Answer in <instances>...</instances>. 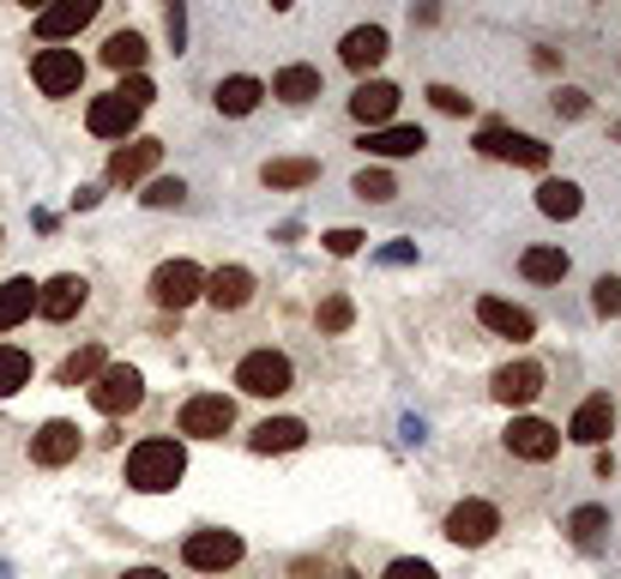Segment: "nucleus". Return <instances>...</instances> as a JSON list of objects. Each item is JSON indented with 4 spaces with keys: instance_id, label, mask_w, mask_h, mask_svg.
I'll return each instance as SVG.
<instances>
[{
    "instance_id": "35",
    "label": "nucleus",
    "mask_w": 621,
    "mask_h": 579,
    "mask_svg": "<svg viewBox=\"0 0 621 579\" xmlns=\"http://www.w3.org/2000/svg\"><path fill=\"white\" fill-rule=\"evenodd\" d=\"M351 320H356L351 296H326V302H320V332H344Z\"/></svg>"
},
{
    "instance_id": "15",
    "label": "nucleus",
    "mask_w": 621,
    "mask_h": 579,
    "mask_svg": "<svg viewBox=\"0 0 621 579\" xmlns=\"http://www.w3.org/2000/svg\"><path fill=\"white\" fill-rule=\"evenodd\" d=\"M85 296H90V285L85 278H73V272H61V278H49V285H36V314L43 320H73L85 308Z\"/></svg>"
},
{
    "instance_id": "1",
    "label": "nucleus",
    "mask_w": 621,
    "mask_h": 579,
    "mask_svg": "<svg viewBox=\"0 0 621 579\" xmlns=\"http://www.w3.org/2000/svg\"><path fill=\"white\" fill-rule=\"evenodd\" d=\"M151 97H158V85H151L146 73H127V79L115 85L109 97H97V103L85 109V127H90L97 139H127V133L139 127V115L151 109Z\"/></svg>"
},
{
    "instance_id": "46",
    "label": "nucleus",
    "mask_w": 621,
    "mask_h": 579,
    "mask_svg": "<svg viewBox=\"0 0 621 579\" xmlns=\"http://www.w3.org/2000/svg\"><path fill=\"white\" fill-rule=\"evenodd\" d=\"M271 7H278V12H290V7H296V0H271Z\"/></svg>"
},
{
    "instance_id": "7",
    "label": "nucleus",
    "mask_w": 621,
    "mask_h": 579,
    "mask_svg": "<svg viewBox=\"0 0 621 579\" xmlns=\"http://www.w3.org/2000/svg\"><path fill=\"white\" fill-rule=\"evenodd\" d=\"M477 151H483V158H507V163H520V170H549V146H543V139L513 133V127H495V121L477 133Z\"/></svg>"
},
{
    "instance_id": "45",
    "label": "nucleus",
    "mask_w": 621,
    "mask_h": 579,
    "mask_svg": "<svg viewBox=\"0 0 621 579\" xmlns=\"http://www.w3.org/2000/svg\"><path fill=\"white\" fill-rule=\"evenodd\" d=\"M19 7H31V12H43V7H49V0H19Z\"/></svg>"
},
{
    "instance_id": "48",
    "label": "nucleus",
    "mask_w": 621,
    "mask_h": 579,
    "mask_svg": "<svg viewBox=\"0 0 621 579\" xmlns=\"http://www.w3.org/2000/svg\"><path fill=\"white\" fill-rule=\"evenodd\" d=\"M339 579H356V573H339Z\"/></svg>"
},
{
    "instance_id": "41",
    "label": "nucleus",
    "mask_w": 621,
    "mask_h": 579,
    "mask_svg": "<svg viewBox=\"0 0 621 579\" xmlns=\"http://www.w3.org/2000/svg\"><path fill=\"white\" fill-rule=\"evenodd\" d=\"M381 579H441V573H435V568H429V561H417V556H398V561H393V568H386V573H381Z\"/></svg>"
},
{
    "instance_id": "21",
    "label": "nucleus",
    "mask_w": 621,
    "mask_h": 579,
    "mask_svg": "<svg viewBox=\"0 0 621 579\" xmlns=\"http://www.w3.org/2000/svg\"><path fill=\"white\" fill-rule=\"evenodd\" d=\"M489 393H495L501 405H532V398L543 393V368L537 363H507V368H495Z\"/></svg>"
},
{
    "instance_id": "23",
    "label": "nucleus",
    "mask_w": 621,
    "mask_h": 579,
    "mask_svg": "<svg viewBox=\"0 0 621 579\" xmlns=\"http://www.w3.org/2000/svg\"><path fill=\"white\" fill-rule=\"evenodd\" d=\"M302 441H308V429H302L296 417H266L260 429L248 435V447H254V453H296Z\"/></svg>"
},
{
    "instance_id": "36",
    "label": "nucleus",
    "mask_w": 621,
    "mask_h": 579,
    "mask_svg": "<svg viewBox=\"0 0 621 579\" xmlns=\"http://www.w3.org/2000/svg\"><path fill=\"white\" fill-rule=\"evenodd\" d=\"M591 308H598L603 320H615V314H621V278H610V272H603L598 285H591Z\"/></svg>"
},
{
    "instance_id": "12",
    "label": "nucleus",
    "mask_w": 621,
    "mask_h": 579,
    "mask_svg": "<svg viewBox=\"0 0 621 579\" xmlns=\"http://www.w3.org/2000/svg\"><path fill=\"white\" fill-rule=\"evenodd\" d=\"M103 0H49L43 12H36V36L43 43H67V36H79L90 19H97Z\"/></svg>"
},
{
    "instance_id": "26",
    "label": "nucleus",
    "mask_w": 621,
    "mask_h": 579,
    "mask_svg": "<svg viewBox=\"0 0 621 579\" xmlns=\"http://www.w3.org/2000/svg\"><path fill=\"white\" fill-rule=\"evenodd\" d=\"M260 97H266V85L248 79V73H236V79L217 85V109H224V115H254V109H260Z\"/></svg>"
},
{
    "instance_id": "30",
    "label": "nucleus",
    "mask_w": 621,
    "mask_h": 579,
    "mask_svg": "<svg viewBox=\"0 0 621 579\" xmlns=\"http://www.w3.org/2000/svg\"><path fill=\"white\" fill-rule=\"evenodd\" d=\"M579 205H586V193H579L574 182H543L537 187V212L543 217H561L567 224V217H579Z\"/></svg>"
},
{
    "instance_id": "34",
    "label": "nucleus",
    "mask_w": 621,
    "mask_h": 579,
    "mask_svg": "<svg viewBox=\"0 0 621 579\" xmlns=\"http://www.w3.org/2000/svg\"><path fill=\"white\" fill-rule=\"evenodd\" d=\"M393 193H398V182H393L386 170H362V175H356V200H368V205H386Z\"/></svg>"
},
{
    "instance_id": "37",
    "label": "nucleus",
    "mask_w": 621,
    "mask_h": 579,
    "mask_svg": "<svg viewBox=\"0 0 621 579\" xmlns=\"http://www.w3.org/2000/svg\"><path fill=\"white\" fill-rule=\"evenodd\" d=\"M555 115H561V121H579V115H586L591 109V97L586 92H579V85H555Z\"/></svg>"
},
{
    "instance_id": "39",
    "label": "nucleus",
    "mask_w": 621,
    "mask_h": 579,
    "mask_svg": "<svg viewBox=\"0 0 621 579\" xmlns=\"http://www.w3.org/2000/svg\"><path fill=\"white\" fill-rule=\"evenodd\" d=\"M163 31H170V49L181 55V49H188V7H181V0L163 7Z\"/></svg>"
},
{
    "instance_id": "24",
    "label": "nucleus",
    "mask_w": 621,
    "mask_h": 579,
    "mask_svg": "<svg viewBox=\"0 0 621 579\" xmlns=\"http://www.w3.org/2000/svg\"><path fill=\"white\" fill-rule=\"evenodd\" d=\"M31 314H36V285L31 278H7V285H0V332L24 326Z\"/></svg>"
},
{
    "instance_id": "33",
    "label": "nucleus",
    "mask_w": 621,
    "mask_h": 579,
    "mask_svg": "<svg viewBox=\"0 0 621 579\" xmlns=\"http://www.w3.org/2000/svg\"><path fill=\"white\" fill-rule=\"evenodd\" d=\"M567 532H574L579 549H598L603 532H610V513H603V507H579L574 519H567Z\"/></svg>"
},
{
    "instance_id": "5",
    "label": "nucleus",
    "mask_w": 621,
    "mask_h": 579,
    "mask_svg": "<svg viewBox=\"0 0 621 579\" xmlns=\"http://www.w3.org/2000/svg\"><path fill=\"white\" fill-rule=\"evenodd\" d=\"M31 79H36V92H43V97H73V92L85 85V61H79V49H61V43L36 49Z\"/></svg>"
},
{
    "instance_id": "20",
    "label": "nucleus",
    "mask_w": 621,
    "mask_h": 579,
    "mask_svg": "<svg viewBox=\"0 0 621 579\" xmlns=\"http://www.w3.org/2000/svg\"><path fill=\"white\" fill-rule=\"evenodd\" d=\"M158 163H163V146H158V139H127V146L109 158V182H146Z\"/></svg>"
},
{
    "instance_id": "10",
    "label": "nucleus",
    "mask_w": 621,
    "mask_h": 579,
    "mask_svg": "<svg viewBox=\"0 0 621 579\" xmlns=\"http://www.w3.org/2000/svg\"><path fill=\"white\" fill-rule=\"evenodd\" d=\"M495 532H501V513L489 507V501H477V495L459 501V507L447 513V537H452L459 549H483Z\"/></svg>"
},
{
    "instance_id": "14",
    "label": "nucleus",
    "mask_w": 621,
    "mask_h": 579,
    "mask_svg": "<svg viewBox=\"0 0 621 579\" xmlns=\"http://www.w3.org/2000/svg\"><path fill=\"white\" fill-rule=\"evenodd\" d=\"M31 459L36 465H73L79 459V422H67V417H55V422H43V429L31 435Z\"/></svg>"
},
{
    "instance_id": "16",
    "label": "nucleus",
    "mask_w": 621,
    "mask_h": 579,
    "mask_svg": "<svg viewBox=\"0 0 621 579\" xmlns=\"http://www.w3.org/2000/svg\"><path fill=\"white\" fill-rule=\"evenodd\" d=\"M205 302L217 308V314H236V308L254 302V272L248 266H217L212 278H205Z\"/></svg>"
},
{
    "instance_id": "28",
    "label": "nucleus",
    "mask_w": 621,
    "mask_h": 579,
    "mask_svg": "<svg viewBox=\"0 0 621 579\" xmlns=\"http://www.w3.org/2000/svg\"><path fill=\"white\" fill-rule=\"evenodd\" d=\"M520 272L532 278V285H561V278H567V254L561 248H525L520 254Z\"/></svg>"
},
{
    "instance_id": "17",
    "label": "nucleus",
    "mask_w": 621,
    "mask_h": 579,
    "mask_svg": "<svg viewBox=\"0 0 621 579\" xmlns=\"http://www.w3.org/2000/svg\"><path fill=\"white\" fill-rule=\"evenodd\" d=\"M386 49H393V43H386L381 24H356V31L339 43V61H344L351 73H374V67L386 61Z\"/></svg>"
},
{
    "instance_id": "6",
    "label": "nucleus",
    "mask_w": 621,
    "mask_h": 579,
    "mask_svg": "<svg viewBox=\"0 0 621 579\" xmlns=\"http://www.w3.org/2000/svg\"><path fill=\"white\" fill-rule=\"evenodd\" d=\"M229 429H236V405L224 393H193L181 405V435H193V441H224Z\"/></svg>"
},
{
    "instance_id": "40",
    "label": "nucleus",
    "mask_w": 621,
    "mask_h": 579,
    "mask_svg": "<svg viewBox=\"0 0 621 579\" xmlns=\"http://www.w3.org/2000/svg\"><path fill=\"white\" fill-rule=\"evenodd\" d=\"M429 103H435L441 115H471V97L452 92V85H429Z\"/></svg>"
},
{
    "instance_id": "18",
    "label": "nucleus",
    "mask_w": 621,
    "mask_h": 579,
    "mask_svg": "<svg viewBox=\"0 0 621 579\" xmlns=\"http://www.w3.org/2000/svg\"><path fill=\"white\" fill-rule=\"evenodd\" d=\"M429 146V133H422V127H368V133H362V151H368V158H417V151Z\"/></svg>"
},
{
    "instance_id": "8",
    "label": "nucleus",
    "mask_w": 621,
    "mask_h": 579,
    "mask_svg": "<svg viewBox=\"0 0 621 579\" xmlns=\"http://www.w3.org/2000/svg\"><path fill=\"white\" fill-rule=\"evenodd\" d=\"M200 296H205V272L193 260H163L158 272H151V302L158 308H175L181 314V308L200 302Z\"/></svg>"
},
{
    "instance_id": "43",
    "label": "nucleus",
    "mask_w": 621,
    "mask_h": 579,
    "mask_svg": "<svg viewBox=\"0 0 621 579\" xmlns=\"http://www.w3.org/2000/svg\"><path fill=\"white\" fill-rule=\"evenodd\" d=\"M381 260H386V266H405V260H417V248H410V242H393V248H386Z\"/></svg>"
},
{
    "instance_id": "4",
    "label": "nucleus",
    "mask_w": 621,
    "mask_h": 579,
    "mask_svg": "<svg viewBox=\"0 0 621 579\" xmlns=\"http://www.w3.org/2000/svg\"><path fill=\"white\" fill-rule=\"evenodd\" d=\"M290 380H296V368L283 351H248L236 363V386L248 398H278V393H290Z\"/></svg>"
},
{
    "instance_id": "25",
    "label": "nucleus",
    "mask_w": 621,
    "mask_h": 579,
    "mask_svg": "<svg viewBox=\"0 0 621 579\" xmlns=\"http://www.w3.org/2000/svg\"><path fill=\"white\" fill-rule=\"evenodd\" d=\"M260 182L278 187V193H283V187H314V182H320V163H314V158H271L266 170H260Z\"/></svg>"
},
{
    "instance_id": "13",
    "label": "nucleus",
    "mask_w": 621,
    "mask_h": 579,
    "mask_svg": "<svg viewBox=\"0 0 621 579\" xmlns=\"http://www.w3.org/2000/svg\"><path fill=\"white\" fill-rule=\"evenodd\" d=\"M610 435H615V398H610V393L579 398L574 422H567V441H579V447H603Z\"/></svg>"
},
{
    "instance_id": "44",
    "label": "nucleus",
    "mask_w": 621,
    "mask_h": 579,
    "mask_svg": "<svg viewBox=\"0 0 621 579\" xmlns=\"http://www.w3.org/2000/svg\"><path fill=\"white\" fill-rule=\"evenodd\" d=\"M121 579H170V573H158V568H133V573H121Z\"/></svg>"
},
{
    "instance_id": "27",
    "label": "nucleus",
    "mask_w": 621,
    "mask_h": 579,
    "mask_svg": "<svg viewBox=\"0 0 621 579\" xmlns=\"http://www.w3.org/2000/svg\"><path fill=\"white\" fill-rule=\"evenodd\" d=\"M271 97H283V103H314L320 97V67H283L278 79H271Z\"/></svg>"
},
{
    "instance_id": "22",
    "label": "nucleus",
    "mask_w": 621,
    "mask_h": 579,
    "mask_svg": "<svg viewBox=\"0 0 621 579\" xmlns=\"http://www.w3.org/2000/svg\"><path fill=\"white\" fill-rule=\"evenodd\" d=\"M477 320H483L489 332H501V339H532L537 332V320L525 314V308H513V302H501V296H483V302H477Z\"/></svg>"
},
{
    "instance_id": "2",
    "label": "nucleus",
    "mask_w": 621,
    "mask_h": 579,
    "mask_svg": "<svg viewBox=\"0 0 621 579\" xmlns=\"http://www.w3.org/2000/svg\"><path fill=\"white\" fill-rule=\"evenodd\" d=\"M188 478V453H181V441L170 435H151V441H139L133 453H127V483L139 489V495H163V489H175Z\"/></svg>"
},
{
    "instance_id": "11",
    "label": "nucleus",
    "mask_w": 621,
    "mask_h": 579,
    "mask_svg": "<svg viewBox=\"0 0 621 579\" xmlns=\"http://www.w3.org/2000/svg\"><path fill=\"white\" fill-rule=\"evenodd\" d=\"M501 441H507V453H513V459H532V465H543V459L561 453V429H549L543 417H513Z\"/></svg>"
},
{
    "instance_id": "47",
    "label": "nucleus",
    "mask_w": 621,
    "mask_h": 579,
    "mask_svg": "<svg viewBox=\"0 0 621 579\" xmlns=\"http://www.w3.org/2000/svg\"><path fill=\"white\" fill-rule=\"evenodd\" d=\"M610 139H615V146H621V121H615V127H610Z\"/></svg>"
},
{
    "instance_id": "29",
    "label": "nucleus",
    "mask_w": 621,
    "mask_h": 579,
    "mask_svg": "<svg viewBox=\"0 0 621 579\" xmlns=\"http://www.w3.org/2000/svg\"><path fill=\"white\" fill-rule=\"evenodd\" d=\"M103 61H109L115 73H139L146 67V36L139 31H115L109 43H103Z\"/></svg>"
},
{
    "instance_id": "9",
    "label": "nucleus",
    "mask_w": 621,
    "mask_h": 579,
    "mask_svg": "<svg viewBox=\"0 0 621 579\" xmlns=\"http://www.w3.org/2000/svg\"><path fill=\"white\" fill-rule=\"evenodd\" d=\"M181 561H188L193 573H224L242 561V537L236 532H193L188 544H181Z\"/></svg>"
},
{
    "instance_id": "3",
    "label": "nucleus",
    "mask_w": 621,
    "mask_h": 579,
    "mask_svg": "<svg viewBox=\"0 0 621 579\" xmlns=\"http://www.w3.org/2000/svg\"><path fill=\"white\" fill-rule=\"evenodd\" d=\"M139 398H146V375L127 363H103L97 380H90V405L103 410V417H121V410H139Z\"/></svg>"
},
{
    "instance_id": "32",
    "label": "nucleus",
    "mask_w": 621,
    "mask_h": 579,
    "mask_svg": "<svg viewBox=\"0 0 621 579\" xmlns=\"http://www.w3.org/2000/svg\"><path fill=\"white\" fill-rule=\"evenodd\" d=\"M19 386H31V356L19 344H0V398H12Z\"/></svg>"
},
{
    "instance_id": "31",
    "label": "nucleus",
    "mask_w": 621,
    "mask_h": 579,
    "mask_svg": "<svg viewBox=\"0 0 621 579\" xmlns=\"http://www.w3.org/2000/svg\"><path fill=\"white\" fill-rule=\"evenodd\" d=\"M97 368H103V344H79V351L61 363V386H90Z\"/></svg>"
},
{
    "instance_id": "42",
    "label": "nucleus",
    "mask_w": 621,
    "mask_h": 579,
    "mask_svg": "<svg viewBox=\"0 0 621 579\" xmlns=\"http://www.w3.org/2000/svg\"><path fill=\"white\" fill-rule=\"evenodd\" d=\"M320 242H326V254H339V260H344V254H356L368 236H362V229H326Z\"/></svg>"
},
{
    "instance_id": "19",
    "label": "nucleus",
    "mask_w": 621,
    "mask_h": 579,
    "mask_svg": "<svg viewBox=\"0 0 621 579\" xmlns=\"http://www.w3.org/2000/svg\"><path fill=\"white\" fill-rule=\"evenodd\" d=\"M351 115L362 127H386L398 115V85H386V79H362L356 85V97H351Z\"/></svg>"
},
{
    "instance_id": "38",
    "label": "nucleus",
    "mask_w": 621,
    "mask_h": 579,
    "mask_svg": "<svg viewBox=\"0 0 621 579\" xmlns=\"http://www.w3.org/2000/svg\"><path fill=\"white\" fill-rule=\"evenodd\" d=\"M139 200H146V205H181V200H188V187H181V175H175V182H170V175H158Z\"/></svg>"
}]
</instances>
